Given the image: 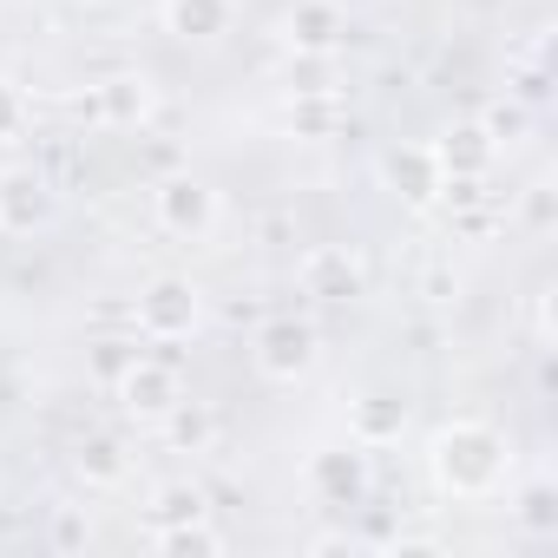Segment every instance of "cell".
<instances>
[{"instance_id": "6da1fadb", "label": "cell", "mask_w": 558, "mask_h": 558, "mask_svg": "<svg viewBox=\"0 0 558 558\" xmlns=\"http://www.w3.org/2000/svg\"><path fill=\"white\" fill-rule=\"evenodd\" d=\"M512 473V440L493 421H447L427 440V480L440 499H493Z\"/></svg>"}, {"instance_id": "7a4b0ae2", "label": "cell", "mask_w": 558, "mask_h": 558, "mask_svg": "<svg viewBox=\"0 0 558 558\" xmlns=\"http://www.w3.org/2000/svg\"><path fill=\"white\" fill-rule=\"evenodd\" d=\"M132 329L138 342H191L204 329V290L191 283V276H151V283L138 290L132 303Z\"/></svg>"}, {"instance_id": "3957f363", "label": "cell", "mask_w": 558, "mask_h": 558, "mask_svg": "<svg viewBox=\"0 0 558 558\" xmlns=\"http://www.w3.org/2000/svg\"><path fill=\"white\" fill-rule=\"evenodd\" d=\"M151 217H158L165 236L204 243V236L217 230V191H210L204 178H191V171H165V178L151 184Z\"/></svg>"}, {"instance_id": "277c9868", "label": "cell", "mask_w": 558, "mask_h": 558, "mask_svg": "<svg viewBox=\"0 0 558 558\" xmlns=\"http://www.w3.org/2000/svg\"><path fill=\"white\" fill-rule=\"evenodd\" d=\"M296 283H303L310 303L342 310V303H362V296H368V263H362L355 243H316V250H303V263H296Z\"/></svg>"}, {"instance_id": "5b68a950", "label": "cell", "mask_w": 558, "mask_h": 558, "mask_svg": "<svg viewBox=\"0 0 558 558\" xmlns=\"http://www.w3.org/2000/svg\"><path fill=\"white\" fill-rule=\"evenodd\" d=\"M316 355H323V342H316V323H303V316H269L263 329H256V342H250V362H256V375L263 381H303L310 368H316Z\"/></svg>"}, {"instance_id": "8992f818", "label": "cell", "mask_w": 558, "mask_h": 558, "mask_svg": "<svg viewBox=\"0 0 558 558\" xmlns=\"http://www.w3.org/2000/svg\"><path fill=\"white\" fill-rule=\"evenodd\" d=\"M151 112H158V86H151L145 73H106V80H93L86 99H80V119H86L93 132H138Z\"/></svg>"}, {"instance_id": "52a82bcc", "label": "cell", "mask_w": 558, "mask_h": 558, "mask_svg": "<svg viewBox=\"0 0 558 558\" xmlns=\"http://www.w3.org/2000/svg\"><path fill=\"white\" fill-rule=\"evenodd\" d=\"M112 401L132 414V421H145V427H158L178 401H184V375L171 368V362H158V355H138L119 381H112Z\"/></svg>"}, {"instance_id": "ba28073f", "label": "cell", "mask_w": 558, "mask_h": 558, "mask_svg": "<svg viewBox=\"0 0 558 558\" xmlns=\"http://www.w3.org/2000/svg\"><path fill=\"white\" fill-rule=\"evenodd\" d=\"M303 480H310V493H316L323 506H362V499H368V447H362V440H349V447H316L310 466H303Z\"/></svg>"}, {"instance_id": "9c48e42d", "label": "cell", "mask_w": 558, "mask_h": 558, "mask_svg": "<svg viewBox=\"0 0 558 558\" xmlns=\"http://www.w3.org/2000/svg\"><path fill=\"white\" fill-rule=\"evenodd\" d=\"M53 223V184L34 165H8L0 171V236H34Z\"/></svg>"}, {"instance_id": "30bf717a", "label": "cell", "mask_w": 558, "mask_h": 558, "mask_svg": "<svg viewBox=\"0 0 558 558\" xmlns=\"http://www.w3.org/2000/svg\"><path fill=\"white\" fill-rule=\"evenodd\" d=\"M283 40H290L296 60H336L342 40H349L342 0H296V8L283 14Z\"/></svg>"}, {"instance_id": "8fae6325", "label": "cell", "mask_w": 558, "mask_h": 558, "mask_svg": "<svg viewBox=\"0 0 558 558\" xmlns=\"http://www.w3.org/2000/svg\"><path fill=\"white\" fill-rule=\"evenodd\" d=\"M493 158H499V145H493V132H486L480 119H453V125L434 138L440 184H453V178H486V171H493Z\"/></svg>"}, {"instance_id": "7c38bea8", "label": "cell", "mask_w": 558, "mask_h": 558, "mask_svg": "<svg viewBox=\"0 0 558 558\" xmlns=\"http://www.w3.org/2000/svg\"><path fill=\"white\" fill-rule=\"evenodd\" d=\"M381 171H388V184H395L401 204H414V210L440 204V165H434V145H395V151L381 158Z\"/></svg>"}, {"instance_id": "4fadbf2b", "label": "cell", "mask_w": 558, "mask_h": 558, "mask_svg": "<svg viewBox=\"0 0 558 558\" xmlns=\"http://www.w3.org/2000/svg\"><path fill=\"white\" fill-rule=\"evenodd\" d=\"M158 21L171 40H223L236 21V0H165Z\"/></svg>"}, {"instance_id": "5bb4252c", "label": "cell", "mask_w": 558, "mask_h": 558, "mask_svg": "<svg viewBox=\"0 0 558 558\" xmlns=\"http://www.w3.org/2000/svg\"><path fill=\"white\" fill-rule=\"evenodd\" d=\"M401 427H408V401H395V395H368V401H355L349 440H362V447H388V440H401Z\"/></svg>"}, {"instance_id": "9a60e30c", "label": "cell", "mask_w": 558, "mask_h": 558, "mask_svg": "<svg viewBox=\"0 0 558 558\" xmlns=\"http://www.w3.org/2000/svg\"><path fill=\"white\" fill-rule=\"evenodd\" d=\"M73 466H80L86 486H119V480L132 473V453H125V440H112V434H86L80 453H73Z\"/></svg>"}, {"instance_id": "2e32d148", "label": "cell", "mask_w": 558, "mask_h": 558, "mask_svg": "<svg viewBox=\"0 0 558 558\" xmlns=\"http://www.w3.org/2000/svg\"><path fill=\"white\" fill-rule=\"evenodd\" d=\"M158 434H165L178 453H204V447L217 440V414H210L204 401H191V395H184V401H178V408L158 421Z\"/></svg>"}, {"instance_id": "e0dca14e", "label": "cell", "mask_w": 558, "mask_h": 558, "mask_svg": "<svg viewBox=\"0 0 558 558\" xmlns=\"http://www.w3.org/2000/svg\"><path fill=\"white\" fill-rule=\"evenodd\" d=\"M506 512H512V525H519V532L551 538V532H558V486H551V480H525V486L512 493V506H506Z\"/></svg>"}, {"instance_id": "ac0fdd59", "label": "cell", "mask_w": 558, "mask_h": 558, "mask_svg": "<svg viewBox=\"0 0 558 558\" xmlns=\"http://www.w3.org/2000/svg\"><path fill=\"white\" fill-rule=\"evenodd\" d=\"M191 519H210V493L197 480H171L151 493V532L158 525H191Z\"/></svg>"}, {"instance_id": "d6986e66", "label": "cell", "mask_w": 558, "mask_h": 558, "mask_svg": "<svg viewBox=\"0 0 558 558\" xmlns=\"http://www.w3.org/2000/svg\"><path fill=\"white\" fill-rule=\"evenodd\" d=\"M342 106H336V93H303V99H290V132H303V138H323V132H342Z\"/></svg>"}, {"instance_id": "ffe728a7", "label": "cell", "mask_w": 558, "mask_h": 558, "mask_svg": "<svg viewBox=\"0 0 558 558\" xmlns=\"http://www.w3.org/2000/svg\"><path fill=\"white\" fill-rule=\"evenodd\" d=\"M151 545H158V551H184V558H191V551H223V532H217L210 519H191V525H158V532H151Z\"/></svg>"}, {"instance_id": "44dd1931", "label": "cell", "mask_w": 558, "mask_h": 558, "mask_svg": "<svg viewBox=\"0 0 558 558\" xmlns=\"http://www.w3.org/2000/svg\"><path fill=\"white\" fill-rule=\"evenodd\" d=\"M519 223H525L532 236H545V230L558 223V191H551V178H532V184H525V197H519Z\"/></svg>"}, {"instance_id": "7402d4cb", "label": "cell", "mask_w": 558, "mask_h": 558, "mask_svg": "<svg viewBox=\"0 0 558 558\" xmlns=\"http://www.w3.org/2000/svg\"><path fill=\"white\" fill-rule=\"evenodd\" d=\"M138 355H145V349H138V336H112V342H93V375L112 388V381H119V375H125Z\"/></svg>"}, {"instance_id": "603a6c76", "label": "cell", "mask_w": 558, "mask_h": 558, "mask_svg": "<svg viewBox=\"0 0 558 558\" xmlns=\"http://www.w3.org/2000/svg\"><path fill=\"white\" fill-rule=\"evenodd\" d=\"M47 538H53V551H86V545H93V519H86V506H60L53 525H47Z\"/></svg>"}, {"instance_id": "cb8c5ba5", "label": "cell", "mask_w": 558, "mask_h": 558, "mask_svg": "<svg viewBox=\"0 0 558 558\" xmlns=\"http://www.w3.org/2000/svg\"><path fill=\"white\" fill-rule=\"evenodd\" d=\"M480 125L493 132V145H512V138H525L532 112H525V99H499L493 112H480Z\"/></svg>"}, {"instance_id": "d4e9b609", "label": "cell", "mask_w": 558, "mask_h": 558, "mask_svg": "<svg viewBox=\"0 0 558 558\" xmlns=\"http://www.w3.org/2000/svg\"><path fill=\"white\" fill-rule=\"evenodd\" d=\"M21 125H27V99H21L8 80H0V145H8V138H21Z\"/></svg>"}, {"instance_id": "484cf974", "label": "cell", "mask_w": 558, "mask_h": 558, "mask_svg": "<svg viewBox=\"0 0 558 558\" xmlns=\"http://www.w3.org/2000/svg\"><path fill=\"white\" fill-rule=\"evenodd\" d=\"M421 296H427V303H453V296H460V276H453L447 263H427V276H421Z\"/></svg>"}]
</instances>
